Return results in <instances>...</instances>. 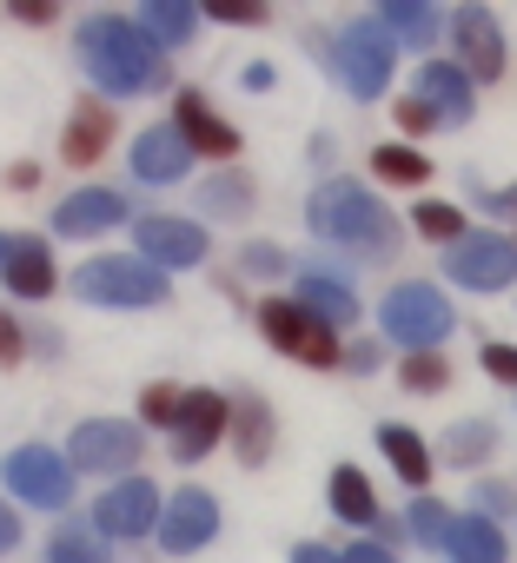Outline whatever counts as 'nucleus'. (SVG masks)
Segmentation results:
<instances>
[{"label": "nucleus", "mask_w": 517, "mask_h": 563, "mask_svg": "<svg viewBox=\"0 0 517 563\" xmlns=\"http://www.w3.org/2000/svg\"><path fill=\"white\" fill-rule=\"evenodd\" d=\"M133 457H140V424L94 418L67 438V464H80V471H113V464H133Z\"/></svg>", "instance_id": "obj_9"}, {"label": "nucleus", "mask_w": 517, "mask_h": 563, "mask_svg": "<svg viewBox=\"0 0 517 563\" xmlns=\"http://www.w3.org/2000/svg\"><path fill=\"white\" fill-rule=\"evenodd\" d=\"M510 497H504V484H477V510H504Z\"/></svg>", "instance_id": "obj_41"}, {"label": "nucleus", "mask_w": 517, "mask_h": 563, "mask_svg": "<svg viewBox=\"0 0 517 563\" xmlns=\"http://www.w3.org/2000/svg\"><path fill=\"white\" fill-rule=\"evenodd\" d=\"M398 120H405V126H411V133H425V126H431V120H438V113H431V107H425V100H405V107H398Z\"/></svg>", "instance_id": "obj_37"}, {"label": "nucleus", "mask_w": 517, "mask_h": 563, "mask_svg": "<svg viewBox=\"0 0 517 563\" xmlns=\"http://www.w3.org/2000/svg\"><path fill=\"white\" fill-rule=\"evenodd\" d=\"M14 543H21V523H14L8 510H0V550H14Z\"/></svg>", "instance_id": "obj_44"}, {"label": "nucleus", "mask_w": 517, "mask_h": 563, "mask_svg": "<svg viewBox=\"0 0 517 563\" xmlns=\"http://www.w3.org/2000/svg\"><path fill=\"white\" fill-rule=\"evenodd\" d=\"M418 93H425V107H431L444 126H464V120H471V74H464V67L425 60V74H418Z\"/></svg>", "instance_id": "obj_14"}, {"label": "nucleus", "mask_w": 517, "mask_h": 563, "mask_svg": "<svg viewBox=\"0 0 517 563\" xmlns=\"http://www.w3.org/2000/svg\"><path fill=\"white\" fill-rule=\"evenodd\" d=\"M47 556H54V563H107V550H100V537H94L87 523H61L54 543H47Z\"/></svg>", "instance_id": "obj_28"}, {"label": "nucleus", "mask_w": 517, "mask_h": 563, "mask_svg": "<svg viewBox=\"0 0 517 563\" xmlns=\"http://www.w3.org/2000/svg\"><path fill=\"white\" fill-rule=\"evenodd\" d=\"M477 451H491V431H477V424H464V431L451 438V457L464 464V457H477Z\"/></svg>", "instance_id": "obj_34"}, {"label": "nucleus", "mask_w": 517, "mask_h": 563, "mask_svg": "<svg viewBox=\"0 0 517 563\" xmlns=\"http://www.w3.org/2000/svg\"><path fill=\"white\" fill-rule=\"evenodd\" d=\"M378 27H385L398 47H431L438 14H431V8H411V0H385V8H378Z\"/></svg>", "instance_id": "obj_21"}, {"label": "nucleus", "mask_w": 517, "mask_h": 563, "mask_svg": "<svg viewBox=\"0 0 517 563\" xmlns=\"http://www.w3.org/2000/svg\"><path fill=\"white\" fill-rule=\"evenodd\" d=\"M484 212H497V219H517V186H504V192H491V199H484Z\"/></svg>", "instance_id": "obj_38"}, {"label": "nucleus", "mask_w": 517, "mask_h": 563, "mask_svg": "<svg viewBox=\"0 0 517 563\" xmlns=\"http://www.w3.org/2000/svg\"><path fill=\"white\" fill-rule=\"evenodd\" d=\"M245 265H252V272H279V252H273V245H252Z\"/></svg>", "instance_id": "obj_42"}, {"label": "nucleus", "mask_w": 517, "mask_h": 563, "mask_svg": "<svg viewBox=\"0 0 517 563\" xmlns=\"http://www.w3.org/2000/svg\"><path fill=\"white\" fill-rule=\"evenodd\" d=\"M0 471H8V484H14L28 504H41V510H67V497H74V471H67L54 451H41V444L14 451Z\"/></svg>", "instance_id": "obj_8"}, {"label": "nucleus", "mask_w": 517, "mask_h": 563, "mask_svg": "<svg viewBox=\"0 0 517 563\" xmlns=\"http://www.w3.org/2000/svg\"><path fill=\"white\" fill-rule=\"evenodd\" d=\"M193 21H199V14L186 8V0H146V8H140V27H146V41H153V47H160V41H166V47H173V41H186V34H193Z\"/></svg>", "instance_id": "obj_24"}, {"label": "nucleus", "mask_w": 517, "mask_h": 563, "mask_svg": "<svg viewBox=\"0 0 517 563\" xmlns=\"http://www.w3.org/2000/svg\"><path fill=\"white\" fill-rule=\"evenodd\" d=\"M405 385H411V391H438V385H444V365H438V358H411V365H405Z\"/></svg>", "instance_id": "obj_33"}, {"label": "nucleus", "mask_w": 517, "mask_h": 563, "mask_svg": "<svg viewBox=\"0 0 517 563\" xmlns=\"http://www.w3.org/2000/svg\"><path fill=\"white\" fill-rule=\"evenodd\" d=\"M179 411H186V391H173V385L146 391V424H179Z\"/></svg>", "instance_id": "obj_32"}, {"label": "nucleus", "mask_w": 517, "mask_h": 563, "mask_svg": "<svg viewBox=\"0 0 517 563\" xmlns=\"http://www.w3.org/2000/svg\"><path fill=\"white\" fill-rule=\"evenodd\" d=\"M405 523H411V537H418L425 550H451V537H458V517H451L444 504H431V497H418Z\"/></svg>", "instance_id": "obj_27"}, {"label": "nucleus", "mask_w": 517, "mask_h": 563, "mask_svg": "<svg viewBox=\"0 0 517 563\" xmlns=\"http://www.w3.org/2000/svg\"><path fill=\"white\" fill-rule=\"evenodd\" d=\"M345 563H392V550H378V543H359V550H352Z\"/></svg>", "instance_id": "obj_43"}, {"label": "nucleus", "mask_w": 517, "mask_h": 563, "mask_svg": "<svg viewBox=\"0 0 517 563\" xmlns=\"http://www.w3.org/2000/svg\"><path fill=\"white\" fill-rule=\"evenodd\" d=\"M133 239H140V252H146L160 272H166V265H199V258H206V232H199L193 219H166V212H160V219H140Z\"/></svg>", "instance_id": "obj_11"}, {"label": "nucleus", "mask_w": 517, "mask_h": 563, "mask_svg": "<svg viewBox=\"0 0 517 563\" xmlns=\"http://www.w3.org/2000/svg\"><path fill=\"white\" fill-rule=\"evenodd\" d=\"M74 292L94 299V306H127V312H140V306H160V299H166V272H160L153 258H94V265L74 272Z\"/></svg>", "instance_id": "obj_3"}, {"label": "nucleus", "mask_w": 517, "mask_h": 563, "mask_svg": "<svg viewBox=\"0 0 517 563\" xmlns=\"http://www.w3.org/2000/svg\"><path fill=\"white\" fill-rule=\"evenodd\" d=\"M378 444H385V457L398 464V477H411V484H425V477H431V451H425V438H418V431L385 424V431H378Z\"/></svg>", "instance_id": "obj_25"}, {"label": "nucleus", "mask_w": 517, "mask_h": 563, "mask_svg": "<svg viewBox=\"0 0 517 563\" xmlns=\"http://www.w3.org/2000/svg\"><path fill=\"white\" fill-rule=\"evenodd\" d=\"M332 510L345 517V523H372L378 517V504H372V484L345 464V471H332Z\"/></svg>", "instance_id": "obj_26"}, {"label": "nucleus", "mask_w": 517, "mask_h": 563, "mask_svg": "<svg viewBox=\"0 0 517 563\" xmlns=\"http://www.w3.org/2000/svg\"><path fill=\"white\" fill-rule=\"evenodd\" d=\"M212 530H219V504H212L206 490H179V497L166 504V523H160V537H166V550H173V556L199 550Z\"/></svg>", "instance_id": "obj_12"}, {"label": "nucleus", "mask_w": 517, "mask_h": 563, "mask_svg": "<svg viewBox=\"0 0 517 563\" xmlns=\"http://www.w3.org/2000/svg\"><path fill=\"white\" fill-rule=\"evenodd\" d=\"M418 232H425V239H451V245L464 239V225H458V212H451V206H431V199L418 206Z\"/></svg>", "instance_id": "obj_31"}, {"label": "nucleus", "mask_w": 517, "mask_h": 563, "mask_svg": "<svg viewBox=\"0 0 517 563\" xmlns=\"http://www.w3.org/2000/svg\"><path fill=\"white\" fill-rule=\"evenodd\" d=\"M127 219V199L120 192H74V199H61L54 206V225L67 232V239H87V232H107V225H120Z\"/></svg>", "instance_id": "obj_16"}, {"label": "nucleus", "mask_w": 517, "mask_h": 563, "mask_svg": "<svg viewBox=\"0 0 517 563\" xmlns=\"http://www.w3.org/2000/svg\"><path fill=\"white\" fill-rule=\"evenodd\" d=\"M293 563H345V556H332L326 543H299V550H293Z\"/></svg>", "instance_id": "obj_40"}, {"label": "nucleus", "mask_w": 517, "mask_h": 563, "mask_svg": "<svg viewBox=\"0 0 517 563\" xmlns=\"http://www.w3.org/2000/svg\"><path fill=\"white\" fill-rule=\"evenodd\" d=\"M206 212L245 219V212H252V186H245V179H212V186H206Z\"/></svg>", "instance_id": "obj_30"}, {"label": "nucleus", "mask_w": 517, "mask_h": 563, "mask_svg": "<svg viewBox=\"0 0 517 563\" xmlns=\"http://www.w3.org/2000/svg\"><path fill=\"white\" fill-rule=\"evenodd\" d=\"M226 398L219 391H186V411H179V424H173V444H179V457H206L212 444H219V431H226Z\"/></svg>", "instance_id": "obj_13"}, {"label": "nucleus", "mask_w": 517, "mask_h": 563, "mask_svg": "<svg viewBox=\"0 0 517 563\" xmlns=\"http://www.w3.org/2000/svg\"><path fill=\"white\" fill-rule=\"evenodd\" d=\"M153 517H160V490H153L146 477H127V484H113V490L94 504V523H100L107 537H146Z\"/></svg>", "instance_id": "obj_10"}, {"label": "nucleus", "mask_w": 517, "mask_h": 563, "mask_svg": "<svg viewBox=\"0 0 517 563\" xmlns=\"http://www.w3.org/2000/svg\"><path fill=\"white\" fill-rule=\"evenodd\" d=\"M444 272L458 278V286H471V292H497V286H510V272H517V245L497 239V232H464L444 252Z\"/></svg>", "instance_id": "obj_7"}, {"label": "nucleus", "mask_w": 517, "mask_h": 563, "mask_svg": "<svg viewBox=\"0 0 517 563\" xmlns=\"http://www.w3.org/2000/svg\"><path fill=\"white\" fill-rule=\"evenodd\" d=\"M258 332H266L286 358H299V365H339V339H332V325L326 319H312L306 306H258Z\"/></svg>", "instance_id": "obj_5"}, {"label": "nucleus", "mask_w": 517, "mask_h": 563, "mask_svg": "<svg viewBox=\"0 0 517 563\" xmlns=\"http://www.w3.org/2000/svg\"><path fill=\"white\" fill-rule=\"evenodd\" d=\"M80 54H87V74H94L100 93H146V87L166 80V60L146 41V27H133L120 14H94L80 27Z\"/></svg>", "instance_id": "obj_1"}, {"label": "nucleus", "mask_w": 517, "mask_h": 563, "mask_svg": "<svg viewBox=\"0 0 517 563\" xmlns=\"http://www.w3.org/2000/svg\"><path fill=\"white\" fill-rule=\"evenodd\" d=\"M0 358H8V365L21 358V332H14V319H0Z\"/></svg>", "instance_id": "obj_39"}, {"label": "nucleus", "mask_w": 517, "mask_h": 563, "mask_svg": "<svg viewBox=\"0 0 517 563\" xmlns=\"http://www.w3.org/2000/svg\"><path fill=\"white\" fill-rule=\"evenodd\" d=\"M107 140H113V113L100 107V100H87L80 113H74V133H67V159H100L107 153Z\"/></svg>", "instance_id": "obj_22"}, {"label": "nucleus", "mask_w": 517, "mask_h": 563, "mask_svg": "<svg viewBox=\"0 0 517 563\" xmlns=\"http://www.w3.org/2000/svg\"><path fill=\"white\" fill-rule=\"evenodd\" d=\"M458 47H464V74L477 80H497L504 67V47H497V21L477 14V8H458Z\"/></svg>", "instance_id": "obj_19"}, {"label": "nucleus", "mask_w": 517, "mask_h": 563, "mask_svg": "<svg viewBox=\"0 0 517 563\" xmlns=\"http://www.w3.org/2000/svg\"><path fill=\"white\" fill-rule=\"evenodd\" d=\"M0 272H8V286L21 292V299H47L54 292V258H47V245L41 239H8V258H0Z\"/></svg>", "instance_id": "obj_17"}, {"label": "nucleus", "mask_w": 517, "mask_h": 563, "mask_svg": "<svg viewBox=\"0 0 517 563\" xmlns=\"http://www.w3.org/2000/svg\"><path fill=\"white\" fill-rule=\"evenodd\" d=\"M385 339L411 345V352H431L451 339V306L431 292V286H398L385 299Z\"/></svg>", "instance_id": "obj_4"}, {"label": "nucleus", "mask_w": 517, "mask_h": 563, "mask_svg": "<svg viewBox=\"0 0 517 563\" xmlns=\"http://www.w3.org/2000/svg\"><path fill=\"white\" fill-rule=\"evenodd\" d=\"M484 372H497V378L517 385V352H510V345H491V352H484Z\"/></svg>", "instance_id": "obj_36"}, {"label": "nucleus", "mask_w": 517, "mask_h": 563, "mask_svg": "<svg viewBox=\"0 0 517 563\" xmlns=\"http://www.w3.org/2000/svg\"><path fill=\"white\" fill-rule=\"evenodd\" d=\"M306 219H312V232H326V239H339V245H365V252H378V258L398 245L392 212H385L365 186H352V179L319 186V199L306 206Z\"/></svg>", "instance_id": "obj_2"}, {"label": "nucleus", "mask_w": 517, "mask_h": 563, "mask_svg": "<svg viewBox=\"0 0 517 563\" xmlns=\"http://www.w3.org/2000/svg\"><path fill=\"white\" fill-rule=\"evenodd\" d=\"M186 166H193V146H186L179 126H153V133H140V146H133V173H140V179H179Z\"/></svg>", "instance_id": "obj_18"}, {"label": "nucleus", "mask_w": 517, "mask_h": 563, "mask_svg": "<svg viewBox=\"0 0 517 563\" xmlns=\"http://www.w3.org/2000/svg\"><path fill=\"white\" fill-rule=\"evenodd\" d=\"M173 126L186 133V146H193V153H212V159H226V153L239 146V133H232V126H226V120H219V113H212L199 93H179V107H173Z\"/></svg>", "instance_id": "obj_15"}, {"label": "nucleus", "mask_w": 517, "mask_h": 563, "mask_svg": "<svg viewBox=\"0 0 517 563\" xmlns=\"http://www.w3.org/2000/svg\"><path fill=\"white\" fill-rule=\"evenodd\" d=\"M392 34L378 27V21H365V27H352V34H339L332 41V60H339V74H345V87L359 93V100H378L385 93V80H392Z\"/></svg>", "instance_id": "obj_6"}, {"label": "nucleus", "mask_w": 517, "mask_h": 563, "mask_svg": "<svg viewBox=\"0 0 517 563\" xmlns=\"http://www.w3.org/2000/svg\"><path fill=\"white\" fill-rule=\"evenodd\" d=\"M451 556H458V563H504V537H497V523H491V517H458Z\"/></svg>", "instance_id": "obj_23"}, {"label": "nucleus", "mask_w": 517, "mask_h": 563, "mask_svg": "<svg viewBox=\"0 0 517 563\" xmlns=\"http://www.w3.org/2000/svg\"><path fill=\"white\" fill-rule=\"evenodd\" d=\"M0 258H8V239H0Z\"/></svg>", "instance_id": "obj_45"}, {"label": "nucleus", "mask_w": 517, "mask_h": 563, "mask_svg": "<svg viewBox=\"0 0 517 563\" xmlns=\"http://www.w3.org/2000/svg\"><path fill=\"white\" fill-rule=\"evenodd\" d=\"M431 166H425V153H411V146H378V179H392V186H418Z\"/></svg>", "instance_id": "obj_29"}, {"label": "nucleus", "mask_w": 517, "mask_h": 563, "mask_svg": "<svg viewBox=\"0 0 517 563\" xmlns=\"http://www.w3.org/2000/svg\"><path fill=\"white\" fill-rule=\"evenodd\" d=\"M299 306H306L312 319H326V325L359 319V299L339 286V278H326V272H306V278H299Z\"/></svg>", "instance_id": "obj_20"}, {"label": "nucleus", "mask_w": 517, "mask_h": 563, "mask_svg": "<svg viewBox=\"0 0 517 563\" xmlns=\"http://www.w3.org/2000/svg\"><path fill=\"white\" fill-rule=\"evenodd\" d=\"M245 411V457H258L266 451V418H258V405H239Z\"/></svg>", "instance_id": "obj_35"}]
</instances>
